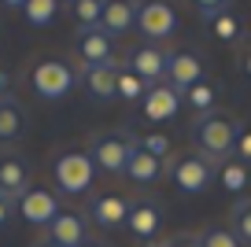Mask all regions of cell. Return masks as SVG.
Returning a JSON list of instances; mask_svg holds the SVG:
<instances>
[{
	"label": "cell",
	"mask_w": 251,
	"mask_h": 247,
	"mask_svg": "<svg viewBox=\"0 0 251 247\" xmlns=\"http://www.w3.org/2000/svg\"><path fill=\"white\" fill-rule=\"evenodd\" d=\"M218 185L226 188V192L240 196L244 188H248V166H244V162H226L218 170Z\"/></svg>",
	"instance_id": "cb8c5ba5"
},
{
	"label": "cell",
	"mask_w": 251,
	"mask_h": 247,
	"mask_svg": "<svg viewBox=\"0 0 251 247\" xmlns=\"http://www.w3.org/2000/svg\"><path fill=\"white\" fill-rule=\"evenodd\" d=\"M133 148H137V137H133V133L115 129V133H96V137H89L85 155L93 159V166H96L100 173H126Z\"/></svg>",
	"instance_id": "7a4b0ae2"
},
{
	"label": "cell",
	"mask_w": 251,
	"mask_h": 247,
	"mask_svg": "<svg viewBox=\"0 0 251 247\" xmlns=\"http://www.w3.org/2000/svg\"><path fill=\"white\" fill-rule=\"evenodd\" d=\"M26 188H30V162L19 151L4 148V151H0V196L19 199Z\"/></svg>",
	"instance_id": "9a60e30c"
},
{
	"label": "cell",
	"mask_w": 251,
	"mask_h": 247,
	"mask_svg": "<svg viewBox=\"0 0 251 247\" xmlns=\"http://www.w3.org/2000/svg\"><path fill=\"white\" fill-rule=\"evenodd\" d=\"M163 207H159L155 199H148V196H141V199H129V218H126V229L133 232L137 240H144V244H151V240L163 232Z\"/></svg>",
	"instance_id": "7c38bea8"
},
{
	"label": "cell",
	"mask_w": 251,
	"mask_h": 247,
	"mask_svg": "<svg viewBox=\"0 0 251 247\" xmlns=\"http://www.w3.org/2000/svg\"><path fill=\"white\" fill-rule=\"evenodd\" d=\"M207 77V63L196 48H177L166 59V85H174L177 93H188L192 85H200Z\"/></svg>",
	"instance_id": "9c48e42d"
},
{
	"label": "cell",
	"mask_w": 251,
	"mask_h": 247,
	"mask_svg": "<svg viewBox=\"0 0 251 247\" xmlns=\"http://www.w3.org/2000/svg\"><path fill=\"white\" fill-rule=\"evenodd\" d=\"M78 81L85 85L89 100L111 103V100H115V89H118V67H93V70H81Z\"/></svg>",
	"instance_id": "e0dca14e"
},
{
	"label": "cell",
	"mask_w": 251,
	"mask_h": 247,
	"mask_svg": "<svg viewBox=\"0 0 251 247\" xmlns=\"http://www.w3.org/2000/svg\"><path fill=\"white\" fill-rule=\"evenodd\" d=\"M52 181L63 196H85L96 181V166L85 151H63L52 162Z\"/></svg>",
	"instance_id": "3957f363"
},
{
	"label": "cell",
	"mask_w": 251,
	"mask_h": 247,
	"mask_svg": "<svg viewBox=\"0 0 251 247\" xmlns=\"http://www.w3.org/2000/svg\"><path fill=\"white\" fill-rule=\"evenodd\" d=\"M45 240L55 247H81L89 240V218L78 210H59V218L45 229Z\"/></svg>",
	"instance_id": "5bb4252c"
},
{
	"label": "cell",
	"mask_w": 251,
	"mask_h": 247,
	"mask_svg": "<svg viewBox=\"0 0 251 247\" xmlns=\"http://www.w3.org/2000/svg\"><path fill=\"white\" fill-rule=\"evenodd\" d=\"M59 196L52 192V188H41V185H30L23 196L15 199V214L23 218L26 225H41V229H48V225L59 218Z\"/></svg>",
	"instance_id": "ba28073f"
},
{
	"label": "cell",
	"mask_w": 251,
	"mask_h": 247,
	"mask_svg": "<svg viewBox=\"0 0 251 247\" xmlns=\"http://www.w3.org/2000/svg\"><path fill=\"white\" fill-rule=\"evenodd\" d=\"M236 140H240V122L226 111L196 115V122H192V148L211 166H226L229 155H236Z\"/></svg>",
	"instance_id": "6da1fadb"
},
{
	"label": "cell",
	"mask_w": 251,
	"mask_h": 247,
	"mask_svg": "<svg viewBox=\"0 0 251 247\" xmlns=\"http://www.w3.org/2000/svg\"><path fill=\"white\" fill-rule=\"evenodd\" d=\"M196 240H200V247H244L233 236V229H203Z\"/></svg>",
	"instance_id": "4316f807"
},
{
	"label": "cell",
	"mask_w": 251,
	"mask_h": 247,
	"mask_svg": "<svg viewBox=\"0 0 251 247\" xmlns=\"http://www.w3.org/2000/svg\"><path fill=\"white\" fill-rule=\"evenodd\" d=\"M144 247H170V244H166V240H159V244L151 240V244H144Z\"/></svg>",
	"instance_id": "d590c367"
},
{
	"label": "cell",
	"mask_w": 251,
	"mask_h": 247,
	"mask_svg": "<svg viewBox=\"0 0 251 247\" xmlns=\"http://www.w3.org/2000/svg\"><path fill=\"white\" fill-rule=\"evenodd\" d=\"M166 59H170V52L159 45H137L133 52L126 55V67L129 74H137L144 81V85H159V81H166Z\"/></svg>",
	"instance_id": "30bf717a"
},
{
	"label": "cell",
	"mask_w": 251,
	"mask_h": 247,
	"mask_svg": "<svg viewBox=\"0 0 251 247\" xmlns=\"http://www.w3.org/2000/svg\"><path fill=\"white\" fill-rule=\"evenodd\" d=\"M229 225H233V236L240 244H251V199H236L229 210Z\"/></svg>",
	"instance_id": "7402d4cb"
},
{
	"label": "cell",
	"mask_w": 251,
	"mask_h": 247,
	"mask_svg": "<svg viewBox=\"0 0 251 247\" xmlns=\"http://www.w3.org/2000/svg\"><path fill=\"white\" fill-rule=\"evenodd\" d=\"M211 33L218 41H226V45H233V41L240 37V19L229 11V15H222V19H214V23H211Z\"/></svg>",
	"instance_id": "83f0119b"
},
{
	"label": "cell",
	"mask_w": 251,
	"mask_h": 247,
	"mask_svg": "<svg viewBox=\"0 0 251 247\" xmlns=\"http://www.w3.org/2000/svg\"><path fill=\"white\" fill-rule=\"evenodd\" d=\"M71 15L78 19V30H89V26H100V15H103V0H74V4H71Z\"/></svg>",
	"instance_id": "d4e9b609"
},
{
	"label": "cell",
	"mask_w": 251,
	"mask_h": 247,
	"mask_svg": "<svg viewBox=\"0 0 251 247\" xmlns=\"http://www.w3.org/2000/svg\"><path fill=\"white\" fill-rule=\"evenodd\" d=\"M26 107L15 96H0V144H15L26 133Z\"/></svg>",
	"instance_id": "ac0fdd59"
},
{
	"label": "cell",
	"mask_w": 251,
	"mask_h": 247,
	"mask_svg": "<svg viewBox=\"0 0 251 247\" xmlns=\"http://www.w3.org/2000/svg\"><path fill=\"white\" fill-rule=\"evenodd\" d=\"M181 100H185V107H192L196 115H211L214 103H218V85L214 81H200V85H192L188 93H181Z\"/></svg>",
	"instance_id": "44dd1931"
},
{
	"label": "cell",
	"mask_w": 251,
	"mask_h": 247,
	"mask_svg": "<svg viewBox=\"0 0 251 247\" xmlns=\"http://www.w3.org/2000/svg\"><path fill=\"white\" fill-rule=\"evenodd\" d=\"M74 55H78L81 70H93V67H115V37L100 30V26H89V30L74 33Z\"/></svg>",
	"instance_id": "52a82bcc"
},
{
	"label": "cell",
	"mask_w": 251,
	"mask_h": 247,
	"mask_svg": "<svg viewBox=\"0 0 251 247\" xmlns=\"http://www.w3.org/2000/svg\"><path fill=\"white\" fill-rule=\"evenodd\" d=\"M74 85H78V74H74L71 63H63V59H41L37 67L30 70V89L48 103L71 96Z\"/></svg>",
	"instance_id": "277c9868"
},
{
	"label": "cell",
	"mask_w": 251,
	"mask_h": 247,
	"mask_svg": "<svg viewBox=\"0 0 251 247\" xmlns=\"http://www.w3.org/2000/svg\"><path fill=\"white\" fill-rule=\"evenodd\" d=\"M15 8L23 11L26 26H37V30H45V26H52L55 19L63 15V4H59V0H19Z\"/></svg>",
	"instance_id": "ffe728a7"
},
{
	"label": "cell",
	"mask_w": 251,
	"mask_h": 247,
	"mask_svg": "<svg viewBox=\"0 0 251 247\" xmlns=\"http://www.w3.org/2000/svg\"><path fill=\"white\" fill-rule=\"evenodd\" d=\"M33 247H55V244H48V240H41V244H33Z\"/></svg>",
	"instance_id": "8d00e7d4"
},
{
	"label": "cell",
	"mask_w": 251,
	"mask_h": 247,
	"mask_svg": "<svg viewBox=\"0 0 251 247\" xmlns=\"http://www.w3.org/2000/svg\"><path fill=\"white\" fill-rule=\"evenodd\" d=\"M137 148H141V151H148V155H155L159 162H166V159L174 155L170 137H163V133H148V137H137Z\"/></svg>",
	"instance_id": "484cf974"
},
{
	"label": "cell",
	"mask_w": 251,
	"mask_h": 247,
	"mask_svg": "<svg viewBox=\"0 0 251 247\" xmlns=\"http://www.w3.org/2000/svg\"><path fill=\"white\" fill-rule=\"evenodd\" d=\"M81 247H107V244H103V240H93V236H89V240H85Z\"/></svg>",
	"instance_id": "e575fe53"
},
{
	"label": "cell",
	"mask_w": 251,
	"mask_h": 247,
	"mask_svg": "<svg viewBox=\"0 0 251 247\" xmlns=\"http://www.w3.org/2000/svg\"><path fill=\"white\" fill-rule=\"evenodd\" d=\"M144 93H148V85H144L137 74H129V70H118V89H115V100H126V103H141Z\"/></svg>",
	"instance_id": "603a6c76"
},
{
	"label": "cell",
	"mask_w": 251,
	"mask_h": 247,
	"mask_svg": "<svg viewBox=\"0 0 251 247\" xmlns=\"http://www.w3.org/2000/svg\"><path fill=\"white\" fill-rule=\"evenodd\" d=\"M185 107V100H181V93L174 85H166V81H159V85H151L148 93H144L141 100V118L151 125L159 122H170V118H177V111Z\"/></svg>",
	"instance_id": "8fae6325"
},
{
	"label": "cell",
	"mask_w": 251,
	"mask_h": 247,
	"mask_svg": "<svg viewBox=\"0 0 251 247\" xmlns=\"http://www.w3.org/2000/svg\"><path fill=\"white\" fill-rule=\"evenodd\" d=\"M166 173H170L174 188L185 192V196H203L207 188L214 185V166L203 159V155H196V151L174 155V162L166 166Z\"/></svg>",
	"instance_id": "5b68a950"
},
{
	"label": "cell",
	"mask_w": 251,
	"mask_h": 247,
	"mask_svg": "<svg viewBox=\"0 0 251 247\" xmlns=\"http://www.w3.org/2000/svg\"><path fill=\"white\" fill-rule=\"evenodd\" d=\"M89 222H96V229H126V218H129V199L115 192H100V196H89V207H85Z\"/></svg>",
	"instance_id": "4fadbf2b"
},
{
	"label": "cell",
	"mask_w": 251,
	"mask_h": 247,
	"mask_svg": "<svg viewBox=\"0 0 251 247\" xmlns=\"http://www.w3.org/2000/svg\"><path fill=\"white\" fill-rule=\"evenodd\" d=\"M137 33L144 37V45H163L166 37L177 33V11L163 0L137 4Z\"/></svg>",
	"instance_id": "8992f818"
},
{
	"label": "cell",
	"mask_w": 251,
	"mask_h": 247,
	"mask_svg": "<svg viewBox=\"0 0 251 247\" xmlns=\"http://www.w3.org/2000/svg\"><path fill=\"white\" fill-rule=\"evenodd\" d=\"M170 247H200V240L196 236H185V240H174Z\"/></svg>",
	"instance_id": "d6a6232c"
},
{
	"label": "cell",
	"mask_w": 251,
	"mask_h": 247,
	"mask_svg": "<svg viewBox=\"0 0 251 247\" xmlns=\"http://www.w3.org/2000/svg\"><path fill=\"white\" fill-rule=\"evenodd\" d=\"M240 67H244V74L251 77V52H244V59H240Z\"/></svg>",
	"instance_id": "836d02e7"
},
{
	"label": "cell",
	"mask_w": 251,
	"mask_h": 247,
	"mask_svg": "<svg viewBox=\"0 0 251 247\" xmlns=\"http://www.w3.org/2000/svg\"><path fill=\"white\" fill-rule=\"evenodd\" d=\"M11 214H15V199H8V196H0V232L8 229Z\"/></svg>",
	"instance_id": "4dcf8cb0"
},
{
	"label": "cell",
	"mask_w": 251,
	"mask_h": 247,
	"mask_svg": "<svg viewBox=\"0 0 251 247\" xmlns=\"http://www.w3.org/2000/svg\"><path fill=\"white\" fill-rule=\"evenodd\" d=\"M236 155H240V162H251V129H240V140H236Z\"/></svg>",
	"instance_id": "f546056e"
},
{
	"label": "cell",
	"mask_w": 251,
	"mask_h": 247,
	"mask_svg": "<svg viewBox=\"0 0 251 247\" xmlns=\"http://www.w3.org/2000/svg\"><path fill=\"white\" fill-rule=\"evenodd\" d=\"M196 11H200V19L211 26L214 19L229 15V11H233V4H226V0H196Z\"/></svg>",
	"instance_id": "f1b7e54d"
},
{
	"label": "cell",
	"mask_w": 251,
	"mask_h": 247,
	"mask_svg": "<svg viewBox=\"0 0 251 247\" xmlns=\"http://www.w3.org/2000/svg\"><path fill=\"white\" fill-rule=\"evenodd\" d=\"M0 96H11V70L0 63Z\"/></svg>",
	"instance_id": "1f68e13d"
},
{
	"label": "cell",
	"mask_w": 251,
	"mask_h": 247,
	"mask_svg": "<svg viewBox=\"0 0 251 247\" xmlns=\"http://www.w3.org/2000/svg\"><path fill=\"white\" fill-rule=\"evenodd\" d=\"M126 177L133 181V185H159V181L166 177V162H159L155 155L141 151V148H133V155H129V166H126Z\"/></svg>",
	"instance_id": "d6986e66"
},
{
	"label": "cell",
	"mask_w": 251,
	"mask_h": 247,
	"mask_svg": "<svg viewBox=\"0 0 251 247\" xmlns=\"http://www.w3.org/2000/svg\"><path fill=\"white\" fill-rule=\"evenodd\" d=\"M100 30L107 37H126L129 30H137V4L133 0H103Z\"/></svg>",
	"instance_id": "2e32d148"
}]
</instances>
